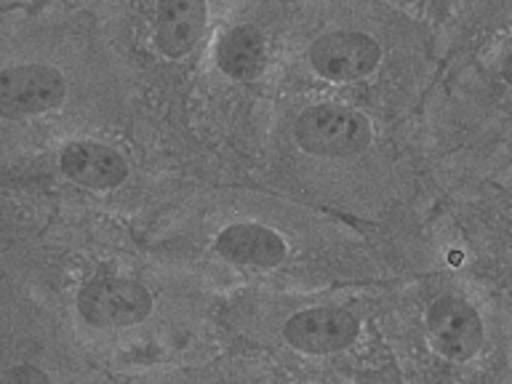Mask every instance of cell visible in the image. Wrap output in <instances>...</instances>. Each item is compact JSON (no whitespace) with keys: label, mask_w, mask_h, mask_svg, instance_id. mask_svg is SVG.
<instances>
[{"label":"cell","mask_w":512,"mask_h":384,"mask_svg":"<svg viewBox=\"0 0 512 384\" xmlns=\"http://www.w3.org/2000/svg\"><path fill=\"white\" fill-rule=\"evenodd\" d=\"M150 310V291L128 278H96L78 294V312L86 323L99 328L136 326Z\"/></svg>","instance_id":"2"},{"label":"cell","mask_w":512,"mask_h":384,"mask_svg":"<svg viewBox=\"0 0 512 384\" xmlns=\"http://www.w3.org/2000/svg\"><path fill=\"white\" fill-rule=\"evenodd\" d=\"M286 339L291 347L310 355H328L350 347L358 336V318L339 307H312L296 312L286 323Z\"/></svg>","instance_id":"6"},{"label":"cell","mask_w":512,"mask_h":384,"mask_svg":"<svg viewBox=\"0 0 512 384\" xmlns=\"http://www.w3.org/2000/svg\"><path fill=\"white\" fill-rule=\"evenodd\" d=\"M206 27V0H158L155 40L171 59H182L198 46Z\"/></svg>","instance_id":"8"},{"label":"cell","mask_w":512,"mask_h":384,"mask_svg":"<svg viewBox=\"0 0 512 384\" xmlns=\"http://www.w3.org/2000/svg\"><path fill=\"white\" fill-rule=\"evenodd\" d=\"M502 75H504V80H507V83H510V86H512V51L507 56H504Z\"/></svg>","instance_id":"12"},{"label":"cell","mask_w":512,"mask_h":384,"mask_svg":"<svg viewBox=\"0 0 512 384\" xmlns=\"http://www.w3.org/2000/svg\"><path fill=\"white\" fill-rule=\"evenodd\" d=\"M64 91V78L48 64H19L0 72V110L6 118L54 110Z\"/></svg>","instance_id":"3"},{"label":"cell","mask_w":512,"mask_h":384,"mask_svg":"<svg viewBox=\"0 0 512 384\" xmlns=\"http://www.w3.org/2000/svg\"><path fill=\"white\" fill-rule=\"evenodd\" d=\"M62 171L72 182L91 187V190H112L126 182V158L107 144L72 142L62 150Z\"/></svg>","instance_id":"7"},{"label":"cell","mask_w":512,"mask_h":384,"mask_svg":"<svg viewBox=\"0 0 512 384\" xmlns=\"http://www.w3.org/2000/svg\"><path fill=\"white\" fill-rule=\"evenodd\" d=\"M0 384H51L48 382V376L40 371V368L35 366H14L8 368L6 374H3V379H0Z\"/></svg>","instance_id":"11"},{"label":"cell","mask_w":512,"mask_h":384,"mask_svg":"<svg viewBox=\"0 0 512 384\" xmlns=\"http://www.w3.org/2000/svg\"><path fill=\"white\" fill-rule=\"evenodd\" d=\"M427 334L438 355L464 363L478 355L483 344V323L470 302L459 296H440L427 310Z\"/></svg>","instance_id":"4"},{"label":"cell","mask_w":512,"mask_h":384,"mask_svg":"<svg viewBox=\"0 0 512 384\" xmlns=\"http://www.w3.org/2000/svg\"><path fill=\"white\" fill-rule=\"evenodd\" d=\"M296 142L320 158H350L371 142V123L360 112L334 104L304 110L296 120Z\"/></svg>","instance_id":"1"},{"label":"cell","mask_w":512,"mask_h":384,"mask_svg":"<svg viewBox=\"0 0 512 384\" xmlns=\"http://www.w3.org/2000/svg\"><path fill=\"white\" fill-rule=\"evenodd\" d=\"M264 62H267V51H264L262 35L248 24L224 32L216 46L219 70L235 80H254L264 70Z\"/></svg>","instance_id":"10"},{"label":"cell","mask_w":512,"mask_h":384,"mask_svg":"<svg viewBox=\"0 0 512 384\" xmlns=\"http://www.w3.org/2000/svg\"><path fill=\"white\" fill-rule=\"evenodd\" d=\"M382 48L363 32H328L310 48L312 67L328 80H360L376 70Z\"/></svg>","instance_id":"5"},{"label":"cell","mask_w":512,"mask_h":384,"mask_svg":"<svg viewBox=\"0 0 512 384\" xmlns=\"http://www.w3.org/2000/svg\"><path fill=\"white\" fill-rule=\"evenodd\" d=\"M216 251L230 262L275 267L286 256V243L278 232L262 224H232L216 238Z\"/></svg>","instance_id":"9"}]
</instances>
